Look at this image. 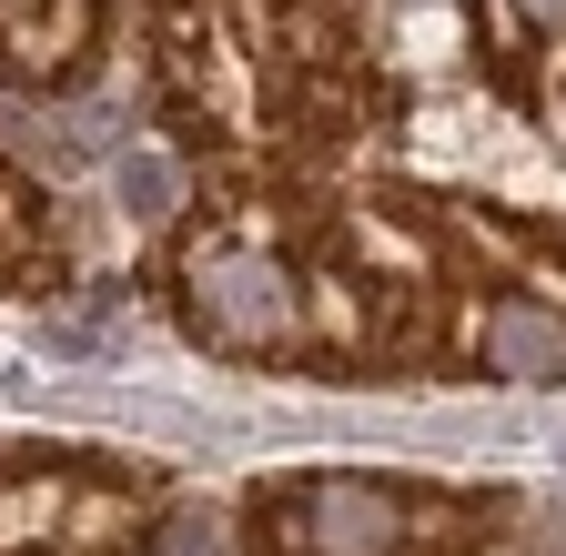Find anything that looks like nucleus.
I'll list each match as a JSON object with an SVG mask.
<instances>
[{
    "instance_id": "obj_3",
    "label": "nucleus",
    "mask_w": 566,
    "mask_h": 556,
    "mask_svg": "<svg viewBox=\"0 0 566 556\" xmlns=\"http://www.w3.org/2000/svg\"><path fill=\"white\" fill-rule=\"evenodd\" d=\"M92 41V0H0V72L61 82Z\"/></svg>"
},
{
    "instance_id": "obj_7",
    "label": "nucleus",
    "mask_w": 566,
    "mask_h": 556,
    "mask_svg": "<svg viewBox=\"0 0 566 556\" xmlns=\"http://www.w3.org/2000/svg\"><path fill=\"white\" fill-rule=\"evenodd\" d=\"M516 11H526L536 31H566V0H516Z\"/></svg>"
},
{
    "instance_id": "obj_1",
    "label": "nucleus",
    "mask_w": 566,
    "mask_h": 556,
    "mask_svg": "<svg viewBox=\"0 0 566 556\" xmlns=\"http://www.w3.org/2000/svg\"><path fill=\"white\" fill-rule=\"evenodd\" d=\"M263 556H415L424 546V516L395 485H354V475H314L294 496H263Z\"/></svg>"
},
{
    "instance_id": "obj_5",
    "label": "nucleus",
    "mask_w": 566,
    "mask_h": 556,
    "mask_svg": "<svg viewBox=\"0 0 566 556\" xmlns=\"http://www.w3.org/2000/svg\"><path fill=\"white\" fill-rule=\"evenodd\" d=\"M122 202H132V213H163V202H172V162L163 153H122Z\"/></svg>"
},
{
    "instance_id": "obj_6",
    "label": "nucleus",
    "mask_w": 566,
    "mask_h": 556,
    "mask_svg": "<svg viewBox=\"0 0 566 556\" xmlns=\"http://www.w3.org/2000/svg\"><path fill=\"white\" fill-rule=\"evenodd\" d=\"M163 556H212V526H202V516H182V526H172V546H163Z\"/></svg>"
},
{
    "instance_id": "obj_4",
    "label": "nucleus",
    "mask_w": 566,
    "mask_h": 556,
    "mask_svg": "<svg viewBox=\"0 0 566 556\" xmlns=\"http://www.w3.org/2000/svg\"><path fill=\"white\" fill-rule=\"evenodd\" d=\"M485 375H506V385H566V314L506 304V314L485 324Z\"/></svg>"
},
{
    "instance_id": "obj_2",
    "label": "nucleus",
    "mask_w": 566,
    "mask_h": 556,
    "mask_svg": "<svg viewBox=\"0 0 566 556\" xmlns=\"http://www.w3.org/2000/svg\"><path fill=\"white\" fill-rule=\"evenodd\" d=\"M182 314L202 344H223V355H263V344L294 334V273L273 253H243V243H212L192 253L182 273Z\"/></svg>"
}]
</instances>
